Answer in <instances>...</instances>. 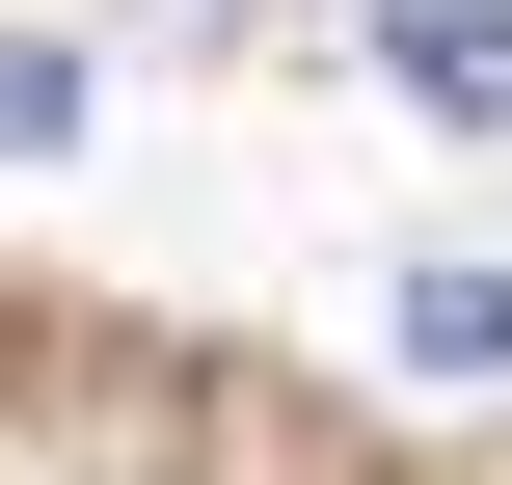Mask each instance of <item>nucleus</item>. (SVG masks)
Listing matches in <instances>:
<instances>
[{
	"label": "nucleus",
	"mask_w": 512,
	"mask_h": 485,
	"mask_svg": "<svg viewBox=\"0 0 512 485\" xmlns=\"http://www.w3.org/2000/svg\"><path fill=\"white\" fill-rule=\"evenodd\" d=\"M378 54H405V108L512 135V0H378Z\"/></svg>",
	"instance_id": "f257e3e1"
},
{
	"label": "nucleus",
	"mask_w": 512,
	"mask_h": 485,
	"mask_svg": "<svg viewBox=\"0 0 512 485\" xmlns=\"http://www.w3.org/2000/svg\"><path fill=\"white\" fill-rule=\"evenodd\" d=\"M405 351L432 378H512V270H405Z\"/></svg>",
	"instance_id": "f03ea898"
},
{
	"label": "nucleus",
	"mask_w": 512,
	"mask_h": 485,
	"mask_svg": "<svg viewBox=\"0 0 512 485\" xmlns=\"http://www.w3.org/2000/svg\"><path fill=\"white\" fill-rule=\"evenodd\" d=\"M81 135V54H0V162H54Z\"/></svg>",
	"instance_id": "7ed1b4c3"
}]
</instances>
